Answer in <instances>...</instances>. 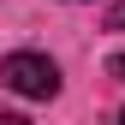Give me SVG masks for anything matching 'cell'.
Segmentation results:
<instances>
[{"label":"cell","mask_w":125,"mask_h":125,"mask_svg":"<svg viewBox=\"0 0 125 125\" xmlns=\"http://www.w3.org/2000/svg\"><path fill=\"white\" fill-rule=\"evenodd\" d=\"M0 83L24 101H54L60 95V66L48 54H6L0 60Z\"/></svg>","instance_id":"1"},{"label":"cell","mask_w":125,"mask_h":125,"mask_svg":"<svg viewBox=\"0 0 125 125\" xmlns=\"http://www.w3.org/2000/svg\"><path fill=\"white\" fill-rule=\"evenodd\" d=\"M101 30H125V0H113V6H107V18H101Z\"/></svg>","instance_id":"2"},{"label":"cell","mask_w":125,"mask_h":125,"mask_svg":"<svg viewBox=\"0 0 125 125\" xmlns=\"http://www.w3.org/2000/svg\"><path fill=\"white\" fill-rule=\"evenodd\" d=\"M107 77H113V83H125V48H119L113 60H107Z\"/></svg>","instance_id":"3"},{"label":"cell","mask_w":125,"mask_h":125,"mask_svg":"<svg viewBox=\"0 0 125 125\" xmlns=\"http://www.w3.org/2000/svg\"><path fill=\"white\" fill-rule=\"evenodd\" d=\"M0 125H30V119L24 113H0Z\"/></svg>","instance_id":"4"},{"label":"cell","mask_w":125,"mask_h":125,"mask_svg":"<svg viewBox=\"0 0 125 125\" xmlns=\"http://www.w3.org/2000/svg\"><path fill=\"white\" fill-rule=\"evenodd\" d=\"M119 125H125V113H119Z\"/></svg>","instance_id":"5"}]
</instances>
